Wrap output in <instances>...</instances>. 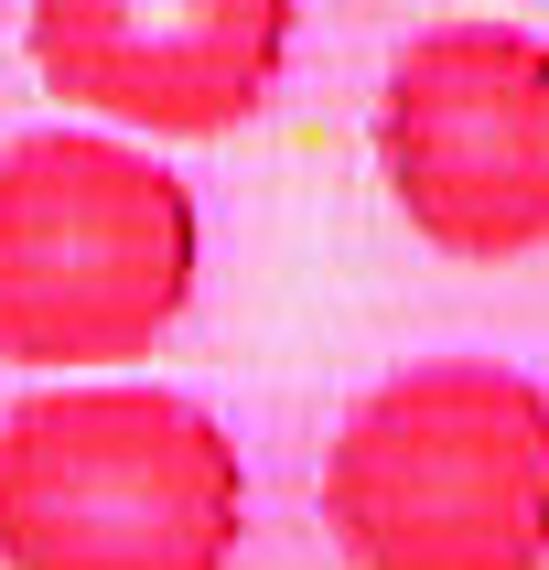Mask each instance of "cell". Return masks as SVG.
<instances>
[{
	"mask_svg": "<svg viewBox=\"0 0 549 570\" xmlns=\"http://www.w3.org/2000/svg\"><path fill=\"white\" fill-rule=\"evenodd\" d=\"M248 463L205 399L55 377L0 410V570H237Z\"/></svg>",
	"mask_w": 549,
	"mask_h": 570,
	"instance_id": "obj_1",
	"label": "cell"
},
{
	"mask_svg": "<svg viewBox=\"0 0 549 570\" xmlns=\"http://www.w3.org/2000/svg\"><path fill=\"white\" fill-rule=\"evenodd\" d=\"M205 216L129 129H32L0 151V366L108 377L184 323Z\"/></svg>",
	"mask_w": 549,
	"mask_h": 570,
	"instance_id": "obj_2",
	"label": "cell"
},
{
	"mask_svg": "<svg viewBox=\"0 0 549 570\" xmlns=\"http://www.w3.org/2000/svg\"><path fill=\"white\" fill-rule=\"evenodd\" d=\"M345 570H549V387L496 355H420L323 452Z\"/></svg>",
	"mask_w": 549,
	"mask_h": 570,
	"instance_id": "obj_3",
	"label": "cell"
},
{
	"mask_svg": "<svg viewBox=\"0 0 549 570\" xmlns=\"http://www.w3.org/2000/svg\"><path fill=\"white\" fill-rule=\"evenodd\" d=\"M378 184L431 258L517 269L549 248V43L528 22H431L378 76Z\"/></svg>",
	"mask_w": 549,
	"mask_h": 570,
	"instance_id": "obj_4",
	"label": "cell"
},
{
	"mask_svg": "<svg viewBox=\"0 0 549 570\" xmlns=\"http://www.w3.org/2000/svg\"><path fill=\"white\" fill-rule=\"evenodd\" d=\"M302 0H22L43 97L129 140H226L269 108Z\"/></svg>",
	"mask_w": 549,
	"mask_h": 570,
	"instance_id": "obj_5",
	"label": "cell"
}]
</instances>
